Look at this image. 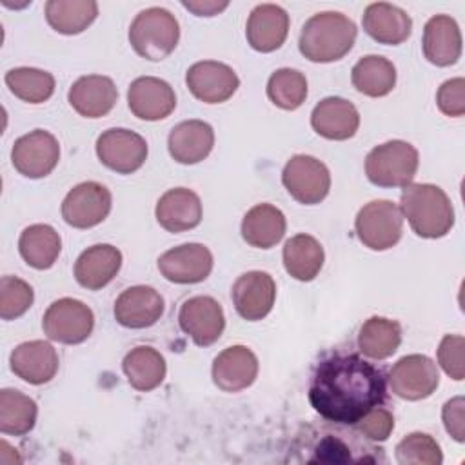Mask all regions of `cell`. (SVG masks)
Returning <instances> with one entry per match:
<instances>
[{"label":"cell","mask_w":465,"mask_h":465,"mask_svg":"<svg viewBox=\"0 0 465 465\" xmlns=\"http://www.w3.org/2000/svg\"><path fill=\"white\" fill-rule=\"evenodd\" d=\"M387 398L383 372L360 354H332L314 371L309 385L312 409L331 423L354 425Z\"/></svg>","instance_id":"1"},{"label":"cell","mask_w":465,"mask_h":465,"mask_svg":"<svg viewBox=\"0 0 465 465\" xmlns=\"http://www.w3.org/2000/svg\"><path fill=\"white\" fill-rule=\"evenodd\" d=\"M356 24L338 11L312 15L302 27L298 47L300 53L318 64L341 60L354 45Z\"/></svg>","instance_id":"2"},{"label":"cell","mask_w":465,"mask_h":465,"mask_svg":"<svg viewBox=\"0 0 465 465\" xmlns=\"http://www.w3.org/2000/svg\"><path fill=\"white\" fill-rule=\"evenodd\" d=\"M401 214L421 238H443L454 225V207L434 183H409L401 193Z\"/></svg>","instance_id":"3"},{"label":"cell","mask_w":465,"mask_h":465,"mask_svg":"<svg viewBox=\"0 0 465 465\" xmlns=\"http://www.w3.org/2000/svg\"><path fill=\"white\" fill-rule=\"evenodd\" d=\"M180 40L176 16L163 7L140 11L129 27V44L145 60L160 62L167 58Z\"/></svg>","instance_id":"4"},{"label":"cell","mask_w":465,"mask_h":465,"mask_svg":"<svg viewBox=\"0 0 465 465\" xmlns=\"http://www.w3.org/2000/svg\"><path fill=\"white\" fill-rule=\"evenodd\" d=\"M420 156L412 143L391 140L376 145L365 158V174L378 187H405L412 183Z\"/></svg>","instance_id":"5"},{"label":"cell","mask_w":465,"mask_h":465,"mask_svg":"<svg viewBox=\"0 0 465 465\" xmlns=\"http://www.w3.org/2000/svg\"><path fill=\"white\" fill-rule=\"evenodd\" d=\"M354 231L365 247L372 251H387L401 238V209L391 200H372L358 211Z\"/></svg>","instance_id":"6"},{"label":"cell","mask_w":465,"mask_h":465,"mask_svg":"<svg viewBox=\"0 0 465 465\" xmlns=\"http://www.w3.org/2000/svg\"><path fill=\"white\" fill-rule=\"evenodd\" d=\"M42 327L49 340L65 345H76L91 336L94 327V314L91 307L80 300L60 298L47 307Z\"/></svg>","instance_id":"7"},{"label":"cell","mask_w":465,"mask_h":465,"mask_svg":"<svg viewBox=\"0 0 465 465\" xmlns=\"http://www.w3.org/2000/svg\"><path fill=\"white\" fill-rule=\"evenodd\" d=\"M282 183L298 203L314 205L329 194L331 173L318 158L296 154L285 163L282 171Z\"/></svg>","instance_id":"8"},{"label":"cell","mask_w":465,"mask_h":465,"mask_svg":"<svg viewBox=\"0 0 465 465\" xmlns=\"http://www.w3.org/2000/svg\"><path fill=\"white\" fill-rule=\"evenodd\" d=\"M438 385V367L425 354L403 356L389 371V387L401 400L418 401L429 398Z\"/></svg>","instance_id":"9"},{"label":"cell","mask_w":465,"mask_h":465,"mask_svg":"<svg viewBox=\"0 0 465 465\" xmlns=\"http://www.w3.org/2000/svg\"><path fill=\"white\" fill-rule=\"evenodd\" d=\"M147 142L134 131L113 127L96 140V156L111 171L131 174L138 171L147 158Z\"/></svg>","instance_id":"10"},{"label":"cell","mask_w":465,"mask_h":465,"mask_svg":"<svg viewBox=\"0 0 465 465\" xmlns=\"http://www.w3.org/2000/svg\"><path fill=\"white\" fill-rule=\"evenodd\" d=\"M113 196L98 182H82L74 185L62 202V218L74 229H91L102 223L111 213Z\"/></svg>","instance_id":"11"},{"label":"cell","mask_w":465,"mask_h":465,"mask_svg":"<svg viewBox=\"0 0 465 465\" xmlns=\"http://www.w3.org/2000/svg\"><path fill=\"white\" fill-rule=\"evenodd\" d=\"M60 160L58 140L44 129H35L15 140L11 149L13 167L25 178H44L51 174Z\"/></svg>","instance_id":"12"},{"label":"cell","mask_w":465,"mask_h":465,"mask_svg":"<svg viewBox=\"0 0 465 465\" xmlns=\"http://www.w3.org/2000/svg\"><path fill=\"white\" fill-rule=\"evenodd\" d=\"M180 329L200 347H209L220 340L225 329L222 305L211 296H193L178 311Z\"/></svg>","instance_id":"13"},{"label":"cell","mask_w":465,"mask_h":465,"mask_svg":"<svg viewBox=\"0 0 465 465\" xmlns=\"http://www.w3.org/2000/svg\"><path fill=\"white\" fill-rule=\"evenodd\" d=\"M185 84L193 96L200 102L222 104L236 93L240 78L227 64L216 60H202L187 69Z\"/></svg>","instance_id":"14"},{"label":"cell","mask_w":465,"mask_h":465,"mask_svg":"<svg viewBox=\"0 0 465 465\" xmlns=\"http://www.w3.org/2000/svg\"><path fill=\"white\" fill-rule=\"evenodd\" d=\"M236 312L247 322L263 320L276 300V283L269 272L249 271L236 278L231 291Z\"/></svg>","instance_id":"15"},{"label":"cell","mask_w":465,"mask_h":465,"mask_svg":"<svg viewBox=\"0 0 465 465\" xmlns=\"http://www.w3.org/2000/svg\"><path fill=\"white\" fill-rule=\"evenodd\" d=\"M213 252L203 243H182L158 258L162 276L173 283H200L213 271Z\"/></svg>","instance_id":"16"},{"label":"cell","mask_w":465,"mask_h":465,"mask_svg":"<svg viewBox=\"0 0 465 465\" xmlns=\"http://www.w3.org/2000/svg\"><path fill=\"white\" fill-rule=\"evenodd\" d=\"M127 104L131 113L147 122L167 118L176 107L173 87L156 76H140L127 89Z\"/></svg>","instance_id":"17"},{"label":"cell","mask_w":465,"mask_h":465,"mask_svg":"<svg viewBox=\"0 0 465 465\" xmlns=\"http://www.w3.org/2000/svg\"><path fill=\"white\" fill-rule=\"evenodd\" d=\"M58 365L60 360L56 349L44 340L24 341L16 345L9 356L11 371L31 385H44L51 381Z\"/></svg>","instance_id":"18"},{"label":"cell","mask_w":465,"mask_h":465,"mask_svg":"<svg viewBox=\"0 0 465 465\" xmlns=\"http://www.w3.org/2000/svg\"><path fill=\"white\" fill-rule=\"evenodd\" d=\"M162 294L149 285H134L116 298L114 318L122 327L145 329L154 325L163 314Z\"/></svg>","instance_id":"19"},{"label":"cell","mask_w":465,"mask_h":465,"mask_svg":"<svg viewBox=\"0 0 465 465\" xmlns=\"http://www.w3.org/2000/svg\"><path fill=\"white\" fill-rule=\"evenodd\" d=\"M213 381L223 392H238L251 387L258 376V358L245 345L223 349L213 361Z\"/></svg>","instance_id":"20"},{"label":"cell","mask_w":465,"mask_h":465,"mask_svg":"<svg viewBox=\"0 0 465 465\" xmlns=\"http://www.w3.org/2000/svg\"><path fill=\"white\" fill-rule=\"evenodd\" d=\"M289 33V15L276 4L256 5L245 25L249 45L260 53H272L280 49Z\"/></svg>","instance_id":"21"},{"label":"cell","mask_w":465,"mask_h":465,"mask_svg":"<svg viewBox=\"0 0 465 465\" xmlns=\"http://www.w3.org/2000/svg\"><path fill=\"white\" fill-rule=\"evenodd\" d=\"M71 107L85 118H102L109 114L118 100V89L109 76H80L67 93Z\"/></svg>","instance_id":"22"},{"label":"cell","mask_w":465,"mask_h":465,"mask_svg":"<svg viewBox=\"0 0 465 465\" xmlns=\"http://www.w3.org/2000/svg\"><path fill=\"white\" fill-rule=\"evenodd\" d=\"M312 129L327 140H349L360 127V113L345 98L327 96L311 113Z\"/></svg>","instance_id":"23"},{"label":"cell","mask_w":465,"mask_h":465,"mask_svg":"<svg viewBox=\"0 0 465 465\" xmlns=\"http://www.w3.org/2000/svg\"><path fill=\"white\" fill-rule=\"evenodd\" d=\"M154 214L160 227L169 232L191 231L202 222V202L194 191L174 187L158 198Z\"/></svg>","instance_id":"24"},{"label":"cell","mask_w":465,"mask_h":465,"mask_svg":"<svg viewBox=\"0 0 465 465\" xmlns=\"http://www.w3.org/2000/svg\"><path fill=\"white\" fill-rule=\"evenodd\" d=\"M363 31L385 45H400L412 33V20L401 7L389 2L369 4L363 11Z\"/></svg>","instance_id":"25"},{"label":"cell","mask_w":465,"mask_h":465,"mask_svg":"<svg viewBox=\"0 0 465 465\" xmlns=\"http://www.w3.org/2000/svg\"><path fill=\"white\" fill-rule=\"evenodd\" d=\"M423 54L438 65L447 67L461 56V33L458 22L449 15H436L427 20L423 27Z\"/></svg>","instance_id":"26"},{"label":"cell","mask_w":465,"mask_h":465,"mask_svg":"<svg viewBox=\"0 0 465 465\" xmlns=\"http://www.w3.org/2000/svg\"><path fill=\"white\" fill-rule=\"evenodd\" d=\"M214 145V131L203 120H185L174 125L167 138V149L174 162L193 165L209 156Z\"/></svg>","instance_id":"27"},{"label":"cell","mask_w":465,"mask_h":465,"mask_svg":"<svg viewBox=\"0 0 465 465\" xmlns=\"http://www.w3.org/2000/svg\"><path fill=\"white\" fill-rule=\"evenodd\" d=\"M122 267V252L111 243L87 247L74 263V278L87 291H98L111 283Z\"/></svg>","instance_id":"28"},{"label":"cell","mask_w":465,"mask_h":465,"mask_svg":"<svg viewBox=\"0 0 465 465\" xmlns=\"http://www.w3.org/2000/svg\"><path fill=\"white\" fill-rule=\"evenodd\" d=\"M287 222L283 213L271 203L251 207L242 220V238L256 249L274 247L285 234Z\"/></svg>","instance_id":"29"},{"label":"cell","mask_w":465,"mask_h":465,"mask_svg":"<svg viewBox=\"0 0 465 465\" xmlns=\"http://www.w3.org/2000/svg\"><path fill=\"white\" fill-rule=\"evenodd\" d=\"M18 251L27 265L38 271H45L58 260L62 240L51 225L33 223L22 231L18 238Z\"/></svg>","instance_id":"30"},{"label":"cell","mask_w":465,"mask_h":465,"mask_svg":"<svg viewBox=\"0 0 465 465\" xmlns=\"http://www.w3.org/2000/svg\"><path fill=\"white\" fill-rule=\"evenodd\" d=\"M325 252L311 234H296L283 245V267L298 282H311L323 267Z\"/></svg>","instance_id":"31"},{"label":"cell","mask_w":465,"mask_h":465,"mask_svg":"<svg viewBox=\"0 0 465 465\" xmlns=\"http://www.w3.org/2000/svg\"><path fill=\"white\" fill-rule=\"evenodd\" d=\"M122 369L131 387L140 392H149L156 389L163 381L167 372L163 356L149 345H138L131 349L122 361Z\"/></svg>","instance_id":"32"},{"label":"cell","mask_w":465,"mask_h":465,"mask_svg":"<svg viewBox=\"0 0 465 465\" xmlns=\"http://www.w3.org/2000/svg\"><path fill=\"white\" fill-rule=\"evenodd\" d=\"M351 82L358 93L371 98H380L394 89L396 67L391 60L380 54H367L354 64Z\"/></svg>","instance_id":"33"},{"label":"cell","mask_w":465,"mask_h":465,"mask_svg":"<svg viewBox=\"0 0 465 465\" xmlns=\"http://www.w3.org/2000/svg\"><path fill=\"white\" fill-rule=\"evenodd\" d=\"M401 343V327L398 322L371 316L363 322L358 332V347L363 356L371 360H387L391 358Z\"/></svg>","instance_id":"34"},{"label":"cell","mask_w":465,"mask_h":465,"mask_svg":"<svg viewBox=\"0 0 465 465\" xmlns=\"http://www.w3.org/2000/svg\"><path fill=\"white\" fill-rule=\"evenodd\" d=\"M98 16V4L93 0H49L45 4L47 24L62 35L85 31Z\"/></svg>","instance_id":"35"},{"label":"cell","mask_w":465,"mask_h":465,"mask_svg":"<svg viewBox=\"0 0 465 465\" xmlns=\"http://www.w3.org/2000/svg\"><path fill=\"white\" fill-rule=\"evenodd\" d=\"M38 416V405L27 394L16 389L0 391V430L11 436H24L33 430Z\"/></svg>","instance_id":"36"},{"label":"cell","mask_w":465,"mask_h":465,"mask_svg":"<svg viewBox=\"0 0 465 465\" xmlns=\"http://www.w3.org/2000/svg\"><path fill=\"white\" fill-rule=\"evenodd\" d=\"M9 91L27 104H44L54 93V76L36 67H15L5 73Z\"/></svg>","instance_id":"37"},{"label":"cell","mask_w":465,"mask_h":465,"mask_svg":"<svg viewBox=\"0 0 465 465\" xmlns=\"http://www.w3.org/2000/svg\"><path fill=\"white\" fill-rule=\"evenodd\" d=\"M269 100L285 111L298 109L307 98V78L291 67L276 69L267 82Z\"/></svg>","instance_id":"38"},{"label":"cell","mask_w":465,"mask_h":465,"mask_svg":"<svg viewBox=\"0 0 465 465\" xmlns=\"http://www.w3.org/2000/svg\"><path fill=\"white\" fill-rule=\"evenodd\" d=\"M396 461L401 465H440L443 454L432 436L411 432L396 445Z\"/></svg>","instance_id":"39"},{"label":"cell","mask_w":465,"mask_h":465,"mask_svg":"<svg viewBox=\"0 0 465 465\" xmlns=\"http://www.w3.org/2000/svg\"><path fill=\"white\" fill-rule=\"evenodd\" d=\"M312 438L303 445V450H312L314 456L309 458V461H352L351 450H363L360 445L351 447L345 441V432H331V430H320V434H311ZM372 449V447H369Z\"/></svg>","instance_id":"40"},{"label":"cell","mask_w":465,"mask_h":465,"mask_svg":"<svg viewBox=\"0 0 465 465\" xmlns=\"http://www.w3.org/2000/svg\"><path fill=\"white\" fill-rule=\"evenodd\" d=\"M35 300L33 287L16 278V276H2L0 280V318L2 320H16L20 318Z\"/></svg>","instance_id":"41"},{"label":"cell","mask_w":465,"mask_h":465,"mask_svg":"<svg viewBox=\"0 0 465 465\" xmlns=\"http://www.w3.org/2000/svg\"><path fill=\"white\" fill-rule=\"evenodd\" d=\"M463 349H465V340L461 334H445L438 347L440 367L449 378L456 381H461L465 378Z\"/></svg>","instance_id":"42"},{"label":"cell","mask_w":465,"mask_h":465,"mask_svg":"<svg viewBox=\"0 0 465 465\" xmlns=\"http://www.w3.org/2000/svg\"><path fill=\"white\" fill-rule=\"evenodd\" d=\"M354 425L369 441H385L394 430V416L391 411L378 405L363 414Z\"/></svg>","instance_id":"43"},{"label":"cell","mask_w":465,"mask_h":465,"mask_svg":"<svg viewBox=\"0 0 465 465\" xmlns=\"http://www.w3.org/2000/svg\"><path fill=\"white\" fill-rule=\"evenodd\" d=\"M436 104L440 111L447 116L458 118L465 114V80L450 78L443 82L436 94Z\"/></svg>","instance_id":"44"},{"label":"cell","mask_w":465,"mask_h":465,"mask_svg":"<svg viewBox=\"0 0 465 465\" xmlns=\"http://www.w3.org/2000/svg\"><path fill=\"white\" fill-rule=\"evenodd\" d=\"M441 420L445 425V430L458 441H465V400L463 396H456L449 401H445L441 409Z\"/></svg>","instance_id":"45"},{"label":"cell","mask_w":465,"mask_h":465,"mask_svg":"<svg viewBox=\"0 0 465 465\" xmlns=\"http://www.w3.org/2000/svg\"><path fill=\"white\" fill-rule=\"evenodd\" d=\"M182 5L194 13L196 16H214L229 7V2H214V0H183Z\"/></svg>","instance_id":"46"}]
</instances>
